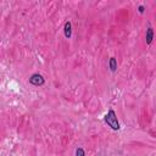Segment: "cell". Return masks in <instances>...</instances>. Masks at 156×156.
Listing matches in <instances>:
<instances>
[{
	"mask_svg": "<svg viewBox=\"0 0 156 156\" xmlns=\"http://www.w3.org/2000/svg\"><path fill=\"white\" fill-rule=\"evenodd\" d=\"M29 83L32 84V85H34V87H40V85H44V83H45V79H44V77L41 76V74H39V73H33L30 77H29Z\"/></svg>",
	"mask_w": 156,
	"mask_h": 156,
	"instance_id": "obj_2",
	"label": "cell"
},
{
	"mask_svg": "<svg viewBox=\"0 0 156 156\" xmlns=\"http://www.w3.org/2000/svg\"><path fill=\"white\" fill-rule=\"evenodd\" d=\"M104 121H105L113 130H118V129H119V122H118V119H117V115H116V112L113 111V108H110V110L107 111V113H106L105 117H104Z\"/></svg>",
	"mask_w": 156,
	"mask_h": 156,
	"instance_id": "obj_1",
	"label": "cell"
},
{
	"mask_svg": "<svg viewBox=\"0 0 156 156\" xmlns=\"http://www.w3.org/2000/svg\"><path fill=\"white\" fill-rule=\"evenodd\" d=\"M76 156H85V151L83 150V147H78L76 150Z\"/></svg>",
	"mask_w": 156,
	"mask_h": 156,
	"instance_id": "obj_6",
	"label": "cell"
},
{
	"mask_svg": "<svg viewBox=\"0 0 156 156\" xmlns=\"http://www.w3.org/2000/svg\"><path fill=\"white\" fill-rule=\"evenodd\" d=\"M63 33H65V37L67 39H69L72 37V24L69 21H66L65 22V27H63Z\"/></svg>",
	"mask_w": 156,
	"mask_h": 156,
	"instance_id": "obj_3",
	"label": "cell"
},
{
	"mask_svg": "<svg viewBox=\"0 0 156 156\" xmlns=\"http://www.w3.org/2000/svg\"><path fill=\"white\" fill-rule=\"evenodd\" d=\"M145 39H146V44L147 45H150L152 43V39H154V29H152V27H147Z\"/></svg>",
	"mask_w": 156,
	"mask_h": 156,
	"instance_id": "obj_4",
	"label": "cell"
},
{
	"mask_svg": "<svg viewBox=\"0 0 156 156\" xmlns=\"http://www.w3.org/2000/svg\"><path fill=\"white\" fill-rule=\"evenodd\" d=\"M108 68H110L111 72H116V69H117V60H116V57H110Z\"/></svg>",
	"mask_w": 156,
	"mask_h": 156,
	"instance_id": "obj_5",
	"label": "cell"
},
{
	"mask_svg": "<svg viewBox=\"0 0 156 156\" xmlns=\"http://www.w3.org/2000/svg\"><path fill=\"white\" fill-rule=\"evenodd\" d=\"M138 11H139V13H144V12H145V6H144V5H140V6L138 7Z\"/></svg>",
	"mask_w": 156,
	"mask_h": 156,
	"instance_id": "obj_7",
	"label": "cell"
}]
</instances>
